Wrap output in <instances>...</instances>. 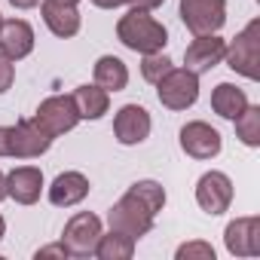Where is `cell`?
Segmentation results:
<instances>
[{
	"label": "cell",
	"mask_w": 260,
	"mask_h": 260,
	"mask_svg": "<svg viewBox=\"0 0 260 260\" xmlns=\"http://www.w3.org/2000/svg\"><path fill=\"white\" fill-rule=\"evenodd\" d=\"M116 40L132 49L138 55H150V52H162L169 43V31L162 22H156L150 13L144 10H128L119 22H116Z\"/></svg>",
	"instance_id": "1"
},
{
	"label": "cell",
	"mask_w": 260,
	"mask_h": 260,
	"mask_svg": "<svg viewBox=\"0 0 260 260\" xmlns=\"http://www.w3.org/2000/svg\"><path fill=\"white\" fill-rule=\"evenodd\" d=\"M223 61L245 80H260V19L248 22L233 43H226Z\"/></svg>",
	"instance_id": "2"
},
{
	"label": "cell",
	"mask_w": 260,
	"mask_h": 260,
	"mask_svg": "<svg viewBox=\"0 0 260 260\" xmlns=\"http://www.w3.org/2000/svg\"><path fill=\"white\" fill-rule=\"evenodd\" d=\"M153 220H156V214H153L141 199H135L128 190H125V196H122V199L107 211V223H110V230L132 236L135 242L153 230Z\"/></svg>",
	"instance_id": "3"
},
{
	"label": "cell",
	"mask_w": 260,
	"mask_h": 260,
	"mask_svg": "<svg viewBox=\"0 0 260 260\" xmlns=\"http://www.w3.org/2000/svg\"><path fill=\"white\" fill-rule=\"evenodd\" d=\"M156 98L169 110H187L199 98V74L187 68H172L159 83H156Z\"/></svg>",
	"instance_id": "4"
},
{
	"label": "cell",
	"mask_w": 260,
	"mask_h": 260,
	"mask_svg": "<svg viewBox=\"0 0 260 260\" xmlns=\"http://www.w3.org/2000/svg\"><path fill=\"white\" fill-rule=\"evenodd\" d=\"M101 217L92 211H77L61 233V245L68 257H95V245L101 239Z\"/></svg>",
	"instance_id": "5"
},
{
	"label": "cell",
	"mask_w": 260,
	"mask_h": 260,
	"mask_svg": "<svg viewBox=\"0 0 260 260\" xmlns=\"http://www.w3.org/2000/svg\"><path fill=\"white\" fill-rule=\"evenodd\" d=\"M34 122L55 141V138L68 135L71 128L80 122V113H77L71 95H49V98L40 101V107H37V113H34Z\"/></svg>",
	"instance_id": "6"
},
{
	"label": "cell",
	"mask_w": 260,
	"mask_h": 260,
	"mask_svg": "<svg viewBox=\"0 0 260 260\" xmlns=\"http://www.w3.org/2000/svg\"><path fill=\"white\" fill-rule=\"evenodd\" d=\"M181 22L193 37L217 34L226 25V0H181Z\"/></svg>",
	"instance_id": "7"
},
{
	"label": "cell",
	"mask_w": 260,
	"mask_h": 260,
	"mask_svg": "<svg viewBox=\"0 0 260 260\" xmlns=\"http://www.w3.org/2000/svg\"><path fill=\"white\" fill-rule=\"evenodd\" d=\"M196 205L211 217L230 211V205H233V181H230V175L205 172L196 181Z\"/></svg>",
	"instance_id": "8"
},
{
	"label": "cell",
	"mask_w": 260,
	"mask_h": 260,
	"mask_svg": "<svg viewBox=\"0 0 260 260\" xmlns=\"http://www.w3.org/2000/svg\"><path fill=\"white\" fill-rule=\"evenodd\" d=\"M181 150L193 159H214L223 150V138L214 125H208L202 119H193L181 128Z\"/></svg>",
	"instance_id": "9"
},
{
	"label": "cell",
	"mask_w": 260,
	"mask_h": 260,
	"mask_svg": "<svg viewBox=\"0 0 260 260\" xmlns=\"http://www.w3.org/2000/svg\"><path fill=\"white\" fill-rule=\"evenodd\" d=\"M150 128H153L150 113L141 104H122L113 116V135L122 147H135V144L147 141Z\"/></svg>",
	"instance_id": "10"
},
{
	"label": "cell",
	"mask_w": 260,
	"mask_h": 260,
	"mask_svg": "<svg viewBox=\"0 0 260 260\" xmlns=\"http://www.w3.org/2000/svg\"><path fill=\"white\" fill-rule=\"evenodd\" d=\"M223 245L233 257H260V217H236L223 230Z\"/></svg>",
	"instance_id": "11"
},
{
	"label": "cell",
	"mask_w": 260,
	"mask_h": 260,
	"mask_svg": "<svg viewBox=\"0 0 260 260\" xmlns=\"http://www.w3.org/2000/svg\"><path fill=\"white\" fill-rule=\"evenodd\" d=\"M223 52H226V40H220L217 34H199L184 49V68L193 74H208L223 61Z\"/></svg>",
	"instance_id": "12"
},
{
	"label": "cell",
	"mask_w": 260,
	"mask_h": 260,
	"mask_svg": "<svg viewBox=\"0 0 260 260\" xmlns=\"http://www.w3.org/2000/svg\"><path fill=\"white\" fill-rule=\"evenodd\" d=\"M52 147V138L34 119H19L13 125V159H37Z\"/></svg>",
	"instance_id": "13"
},
{
	"label": "cell",
	"mask_w": 260,
	"mask_h": 260,
	"mask_svg": "<svg viewBox=\"0 0 260 260\" xmlns=\"http://www.w3.org/2000/svg\"><path fill=\"white\" fill-rule=\"evenodd\" d=\"M0 52L10 61H22L34 52V28L25 19L0 22Z\"/></svg>",
	"instance_id": "14"
},
{
	"label": "cell",
	"mask_w": 260,
	"mask_h": 260,
	"mask_svg": "<svg viewBox=\"0 0 260 260\" xmlns=\"http://www.w3.org/2000/svg\"><path fill=\"white\" fill-rule=\"evenodd\" d=\"M43 193V172L37 166H19L7 175V196L19 205H34Z\"/></svg>",
	"instance_id": "15"
},
{
	"label": "cell",
	"mask_w": 260,
	"mask_h": 260,
	"mask_svg": "<svg viewBox=\"0 0 260 260\" xmlns=\"http://www.w3.org/2000/svg\"><path fill=\"white\" fill-rule=\"evenodd\" d=\"M92 184L83 172H61L52 184H49V202L55 208H74L89 196Z\"/></svg>",
	"instance_id": "16"
},
{
	"label": "cell",
	"mask_w": 260,
	"mask_h": 260,
	"mask_svg": "<svg viewBox=\"0 0 260 260\" xmlns=\"http://www.w3.org/2000/svg\"><path fill=\"white\" fill-rule=\"evenodd\" d=\"M40 16H43V25H46L55 37H61V40L80 34L83 19H80V10H77V7L58 4V0H40Z\"/></svg>",
	"instance_id": "17"
},
{
	"label": "cell",
	"mask_w": 260,
	"mask_h": 260,
	"mask_svg": "<svg viewBox=\"0 0 260 260\" xmlns=\"http://www.w3.org/2000/svg\"><path fill=\"white\" fill-rule=\"evenodd\" d=\"M92 80L95 86H101L104 92H122L128 86V68L122 58L116 55H101L92 68Z\"/></svg>",
	"instance_id": "18"
},
{
	"label": "cell",
	"mask_w": 260,
	"mask_h": 260,
	"mask_svg": "<svg viewBox=\"0 0 260 260\" xmlns=\"http://www.w3.org/2000/svg\"><path fill=\"white\" fill-rule=\"evenodd\" d=\"M71 98H74V107H77L80 119H101L110 107V92H104L95 83L92 86H77L71 92Z\"/></svg>",
	"instance_id": "19"
},
{
	"label": "cell",
	"mask_w": 260,
	"mask_h": 260,
	"mask_svg": "<svg viewBox=\"0 0 260 260\" xmlns=\"http://www.w3.org/2000/svg\"><path fill=\"white\" fill-rule=\"evenodd\" d=\"M248 104H251V101H248L245 89H239V86H233V83H217L214 92H211V110H214L217 116L230 119V122H233Z\"/></svg>",
	"instance_id": "20"
},
{
	"label": "cell",
	"mask_w": 260,
	"mask_h": 260,
	"mask_svg": "<svg viewBox=\"0 0 260 260\" xmlns=\"http://www.w3.org/2000/svg\"><path fill=\"white\" fill-rule=\"evenodd\" d=\"M135 254V239L132 236H125V233H101L98 245H95V257L98 260H128Z\"/></svg>",
	"instance_id": "21"
},
{
	"label": "cell",
	"mask_w": 260,
	"mask_h": 260,
	"mask_svg": "<svg viewBox=\"0 0 260 260\" xmlns=\"http://www.w3.org/2000/svg\"><path fill=\"white\" fill-rule=\"evenodd\" d=\"M233 122H236V138L245 147H260V107L257 104H248Z\"/></svg>",
	"instance_id": "22"
},
{
	"label": "cell",
	"mask_w": 260,
	"mask_h": 260,
	"mask_svg": "<svg viewBox=\"0 0 260 260\" xmlns=\"http://www.w3.org/2000/svg\"><path fill=\"white\" fill-rule=\"evenodd\" d=\"M128 193H132L135 199H141L153 214H159L166 208V190L159 181H135L132 187H128Z\"/></svg>",
	"instance_id": "23"
},
{
	"label": "cell",
	"mask_w": 260,
	"mask_h": 260,
	"mask_svg": "<svg viewBox=\"0 0 260 260\" xmlns=\"http://www.w3.org/2000/svg\"><path fill=\"white\" fill-rule=\"evenodd\" d=\"M172 68H175V64H172V58H169L166 52H150V55H144V61H141V77L156 86Z\"/></svg>",
	"instance_id": "24"
},
{
	"label": "cell",
	"mask_w": 260,
	"mask_h": 260,
	"mask_svg": "<svg viewBox=\"0 0 260 260\" xmlns=\"http://www.w3.org/2000/svg\"><path fill=\"white\" fill-rule=\"evenodd\" d=\"M178 260H214V248L208 242H184L175 251Z\"/></svg>",
	"instance_id": "25"
},
{
	"label": "cell",
	"mask_w": 260,
	"mask_h": 260,
	"mask_svg": "<svg viewBox=\"0 0 260 260\" xmlns=\"http://www.w3.org/2000/svg\"><path fill=\"white\" fill-rule=\"evenodd\" d=\"M13 80H16V61H10L4 52H0V95L10 92Z\"/></svg>",
	"instance_id": "26"
},
{
	"label": "cell",
	"mask_w": 260,
	"mask_h": 260,
	"mask_svg": "<svg viewBox=\"0 0 260 260\" xmlns=\"http://www.w3.org/2000/svg\"><path fill=\"white\" fill-rule=\"evenodd\" d=\"M0 156H13V125H0Z\"/></svg>",
	"instance_id": "27"
},
{
	"label": "cell",
	"mask_w": 260,
	"mask_h": 260,
	"mask_svg": "<svg viewBox=\"0 0 260 260\" xmlns=\"http://www.w3.org/2000/svg\"><path fill=\"white\" fill-rule=\"evenodd\" d=\"M132 10H144V13H153V10H159L166 0H125Z\"/></svg>",
	"instance_id": "28"
},
{
	"label": "cell",
	"mask_w": 260,
	"mask_h": 260,
	"mask_svg": "<svg viewBox=\"0 0 260 260\" xmlns=\"http://www.w3.org/2000/svg\"><path fill=\"white\" fill-rule=\"evenodd\" d=\"M40 257H61V260H64L68 251H64V245L58 242V245H46V248H40V251H37V260H40Z\"/></svg>",
	"instance_id": "29"
},
{
	"label": "cell",
	"mask_w": 260,
	"mask_h": 260,
	"mask_svg": "<svg viewBox=\"0 0 260 260\" xmlns=\"http://www.w3.org/2000/svg\"><path fill=\"white\" fill-rule=\"evenodd\" d=\"M92 4H95L98 10H116V7L125 4V0H92Z\"/></svg>",
	"instance_id": "30"
},
{
	"label": "cell",
	"mask_w": 260,
	"mask_h": 260,
	"mask_svg": "<svg viewBox=\"0 0 260 260\" xmlns=\"http://www.w3.org/2000/svg\"><path fill=\"white\" fill-rule=\"evenodd\" d=\"M10 4L16 10H34V7H40V0H10Z\"/></svg>",
	"instance_id": "31"
},
{
	"label": "cell",
	"mask_w": 260,
	"mask_h": 260,
	"mask_svg": "<svg viewBox=\"0 0 260 260\" xmlns=\"http://www.w3.org/2000/svg\"><path fill=\"white\" fill-rule=\"evenodd\" d=\"M4 199H7V175L0 172V202H4Z\"/></svg>",
	"instance_id": "32"
},
{
	"label": "cell",
	"mask_w": 260,
	"mask_h": 260,
	"mask_svg": "<svg viewBox=\"0 0 260 260\" xmlns=\"http://www.w3.org/2000/svg\"><path fill=\"white\" fill-rule=\"evenodd\" d=\"M4 236H7V220H4V214H0V242H4Z\"/></svg>",
	"instance_id": "33"
},
{
	"label": "cell",
	"mask_w": 260,
	"mask_h": 260,
	"mask_svg": "<svg viewBox=\"0 0 260 260\" xmlns=\"http://www.w3.org/2000/svg\"><path fill=\"white\" fill-rule=\"evenodd\" d=\"M58 4H68V7H77V4H80V0H58Z\"/></svg>",
	"instance_id": "34"
},
{
	"label": "cell",
	"mask_w": 260,
	"mask_h": 260,
	"mask_svg": "<svg viewBox=\"0 0 260 260\" xmlns=\"http://www.w3.org/2000/svg\"><path fill=\"white\" fill-rule=\"evenodd\" d=\"M0 22H4V19H0Z\"/></svg>",
	"instance_id": "35"
}]
</instances>
